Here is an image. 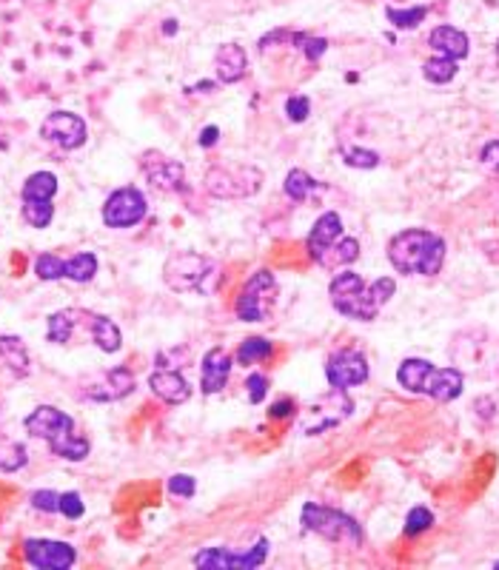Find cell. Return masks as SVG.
Here are the masks:
<instances>
[{
  "label": "cell",
  "mask_w": 499,
  "mask_h": 570,
  "mask_svg": "<svg viewBox=\"0 0 499 570\" xmlns=\"http://www.w3.org/2000/svg\"><path fill=\"white\" fill-rule=\"evenodd\" d=\"M397 291L394 277H376L371 282L362 280L357 271H340L329 282V297L331 305L340 311L343 317L357 320V322H371L376 314L388 305V300Z\"/></svg>",
  "instance_id": "1"
},
{
  "label": "cell",
  "mask_w": 499,
  "mask_h": 570,
  "mask_svg": "<svg viewBox=\"0 0 499 570\" xmlns=\"http://www.w3.org/2000/svg\"><path fill=\"white\" fill-rule=\"evenodd\" d=\"M445 240L428 228H406L388 240V263L397 274L434 277L445 265Z\"/></svg>",
  "instance_id": "2"
},
{
  "label": "cell",
  "mask_w": 499,
  "mask_h": 570,
  "mask_svg": "<svg viewBox=\"0 0 499 570\" xmlns=\"http://www.w3.org/2000/svg\"><path fill=\"white\" fill-rule=\"evenodd\" d=\"M23 425L35 439H44L51 454L60 459H69V463H83L91 451L89 439L75 433V419L69 414H63L60 408H55V405H37V408L23 419Z\"/></svg>",
  "instance_id": "3"
},
{
  "label": "cell",
  "mask_w": 499,
  "mask_h": 570,
  "mask_svg": "<svg viewBox=\"0 0 499 570\" xmlns=\"http://www.w3.org/2000/svg\"><path fill=\"white\" fill-rule=\"evenodd\" d=\"M397 383L411 393L431 397L434 402H454L465 388V376L456 368H437L428 360L408 357L400 362Z\"/></svg>",
  "instance_id": "4"
},
{
  "label": "cell",
  "mask_w": 499,
  "mask_h": 570,
  "mask_svg": "<svg viewBox=\"0 0 499 570\" xmlns=\"http://www.w3.org/2000/svg\"><path fill=\"white\" fill-rule=\"evenodd\" d=\"M163 282L178 294H211L223 282V271L206 254L178 251L163 265Z\"/></svg>",
  "instance_id": "5"
},
{
  "label": "cell",
  "mask_w": 499,
  "mask_h": 570,
  "mask_svg": "<svg viewBox=\"0 0 499 570\" xmlns=\"http://www.w3.org/2000/svg\"><path fill=\"white\" fill-rule=\"evenodd\" d=\"M300 522L308 534H317L320 539L331 542V545H343V548H360L362 545V527L354 517L317 505V502H305L300 511Z\"/></svg>",
  "instance_id": "6"
},
{
  "label": "cell",
  "mask_w": 499,
  "mask_h": 570,
  "mask_svg": "<svg viewBox=\"0 0 499 570\" xmlns=\"http://www.w3.org/2000/svg\"><path fill=\"white\" fill-rule=\"evenodd\" d=\"M203 186L211 197H220V200H242V197H251L260 192L263 186V171L246 166H211L203 178Z\"/></svg>",
  "instance_id": "7"
},
{
  "label": "cell",
  "mask_w": 499,
  "mask_h": 570,
  "mask_svg": "<svg viewBox=\"0 0 499 570\" xmlns=\"http://www.w3.org/2000/svg\"><path fill=\"white\" fill-rule=\"evenodd\" d=\"M277 303V277L268 268L254 271L234 300V314L242 322H263Z\"/></svg>",
  "instance_id": "8"
},
{
  "label": "cell",
  "mask_w": 499,
  "mask_h": 570,
  "mask_svg": "<svg viewBox=\"0 0 499 570\" xmlns=\"http://www.w3.org/2000/svg\"><path fill=\"white\" fill-rule=\"evenodd\" d=\"M268 553H272V542L260 536L249 550H232V548H206L194 553V565L197 567H209V570H254L260 567Z\"/></svg>",
  "instance_id": "9"
},
{
  "label": "cell",
  "mask_w": 499,
  "mask_h": 570,
  "mask_svg": "<svg viewBox=\"0 0 499 570\" xmlns=\"http://www.w3.org/2000/svg\"><path fill=\"white\" fill-rule=\"evenodd\" d=\"M103 223L109 228H117V232H123V228H134L138 223L146 220L148 214V202L143 197L140 188L134 186H126V188H117L103 202Z\"/></svg>",
  "instance_id": "10"
},
{
  "label": "cell",
  "mask_w": 499,
  "mask_h": 570,
  "mask_svg": "<svg viewBox=\"0 0 499 570\" xmlns=\"http://www.w3.org/2000/svg\"><path fill=\"white\" fill-rule=\"evenodd\" d=\"M40 138L63 148V152H75V148H80L89 140V129H86V120L75 112H51L46 115L44 123H40Z\"/></svg>",
  "instance_id": "11"
},
{
  "label": "cell",
  "mask_w": 499,
  "mask_h": 570,
  "mask_svg": "<svg viewBox=\"0 0 499 570\" xmlns=\"http://www.w3.org/2000/svg\"><path fill=\"white\" fill-rule=\"evenodd\" d=\"M352 411H354V402L348 400V393L331 388L329 397H322L314 405H308V411L303 416V433L314 437V433L329 431L334 425H340Z\"/></svg>",
  "instance_id": "12"
},
{
  "label": "cell",
  "mask_w": 499,
  "mask_h": 570,
  "mask_svg": "<svg viewBox=\"0 0 499 570\" xmlns=\"http://www.w3.org/2000/svg\"><path fill=\"white\" fill-rule=\"evenodd\" d=\"M326 379L334 391H348L357 388L368 379V360L362 351L354 348H343L334 351V354L326 360Z\"/></svg>",
  "instance_id": "13"
},
{
  "label": "cell",
  "mask_w": 499,
  "mask_h": 570,
  "mask_svg": "<svg viewBox=\"0 0 499 570\" xmlns=\"http://www.w3.org/2000/svg\"><path fill=\"white\" fill-rule=\"evenodd\" d=\"M23 559L40 570H69L77 562V550L58 539H26Z\"/></svg>",
  "instance_id": "14"
},
{
  "label": "cell",
  "mask_w": 499,
  "mask_h": 570,
  "mask_svg": "<svg viewBox=\"0 0 499 570\" xmlns=\"http://www.w3.org/2000/svg\"><path fill=\"white\" fill-rule=\"evenodd\" d=\"M140 166H143L146 180L152 183L157 192H163V194L186 192V169H183L180 160L163 157L160 152H146Z\"/></svg>",
  "instance_id": "15"
},
{
  "label": "cell",
  "mask_w": 499,
  "mask_h": 570,
  "mask_svg": "<svg viewBox=\"0 0 499 570\" xmlns=\"http://www.w3.org/2000/svg\"><path fill=\"white\" fill-rule=\"evenodd\" d=\"M134 391V376L129 368L117 365L112 371H103L94 379L83 385V397L91 402H117V400H126L129 393Z\"/></svg>",
  "instance_id": "16"
},
{
  "label": "cell",
  "mask_w": 499,
  "mask_h": 570,
  "mask_svg": "<svg viewBox=\"0 0 499 570\" xmlns=\"http://www.w3.org/2000/svg\"><path fill=\"white\" fill-rule=\"evenodd\" d=\"M228 376H232V357H228L226 348H209L200 362V391L206 397H214L228 385Z\"/></svg>",
  "instance_id": "17"
},
{
  "label": "cell",
  "mask_w": 499,
  "mask_h": 570,
  "mask_svg": "<svg viewBox=\"0 0 499 570\" xmlns=\"http://www.w3.org/2000/svg\"><path fill=\"white\" fill-rule=\"evenodd\" d=\"M91 317H94L91 311H83V308H63V311H55V314L49 317V325H46L49 343H55V345L72 343V336H75L80 329L89 331Z\"/></svg>",
  "instance_id": "18"
},
{
  "label": "cell",
  "mask_w": 499,
  "mask_h": 570,
  "mask_svg": "<svg viewBox=\"0 0 499 570\" xmlns=\"http://www.w3.org/2000/svg\"><path fill=\"white\" fill-rule=\"evenodd\" d=\"M345 232H343V217L337 211H326L317 217V223L312 226V232H308V240H305V249H308V257L317 263L322 254H326L337 240H340Z\"/></svg>",
  "instance_id": "19"
},
{
  "label": "cell",
  "mask_w": 499,
  "mask_h": 570,
  "mask_svg": "<svg viewBox=\"0 0 499 570\" xmlns=\"http://www.w3.org/2000/svg\"><path fill=\"white\" fill-rule=\"evenodd\" d=\"M148 388H152L154 397L163 400L166 405H183L188 397H192L188 379L174 368H157L148 374Z\"/></svg>",
  "instance_id": "20"
},
{
  "label": "cell",
  "mask_w": 499,
  "mask_h": 570,
  "mask_svg": "<svg viewBox=\"0 0 499 570\" xmlns=\"http://www.w3.org/2000/svg\"><path fill=\"white\" fill-rule=\"evenodd\" d=\"M249 69V54L242 46L237 44H223L218 51H214V75H218L220 83H237V80H242V75H246Z\"/></svg>",
  "instance_id": "21"
},
{
  "label": "cell",
  "mask_w": 499,
  "mask_h": 570,
  "mask_svg": "<svg viewBox=\"0 0 499 570\" xmlns=\"http://www.w3.org/2000/svg\"><path fill=\"white\" fill-rule=\"evenodd\" d=\"M428 46L437 54H442V58H451L456 63L465 60L471 51L468 35L463 29H456V26H437V29L428 35Z\"/></svg>",
  "instance_id": "22"
},
{
  "label": "cell",
  "mask_w": 499,
  "mask_h": 570,
  "mask_svg": "<svg viewBox=\"0 0 499 570\" xmlns=\"http://www.w3.org/2000/svg\"><path fill=\"white\" fill-rule=\"evenodd\" d=\"M0 360L6 362V368L15 374V376H26L29 374V348L20 336L15 334H0Z\"/></svg>",
  "instance_id": "23"
},
{
  "label": "cell",
  "mask_w": 499,
  "mask_h": 570,
  "mask_svg": "<svg viewBox=\"0 0 499 570\" xmlns=\"http://www.w3.org/2000/svg\"><path fill=\"white\" fill-rule=\"evenodd\" d=\"M89 336H91V343L98 345L100 351H106V354H117V351L123 348V334H120L115 320L103 317V314H94L91 317Z\"/></svg>",
  "instance_id": "24"
},
{
  "label": "cell",
  "mask_w": 499,
  "mask_h": 570,
  "mask_svg": "<svg viewBox=\"0 0 499 570\" xmlns=\"http://www.w3.org/2000/svg\"><path fill=\"white\" fill-rule=\"evenodd\" d=\"M322 188H326V186L317 183L312 174L303 171V169H291L286 174V183H282V192H286V197L294 200V202H305L314 192H322Z\"/></svg>",
  "instance_id": "25"
},
{
  "label": "cell",
  "mask_w": 499,
  "mask_h": 570,
  "mask_svg": "<svg viewBox=\"0 0 499 570\" xmlns=\"http://www.w3.org/2000/svg\"><path fill=\"white\" fill-rule=\"evenodd\" d=\"M360 257V242H357V237H340L334 242V246L320 257L317 260V265H322V268H343V265H352L354 260Z\"/></svg>",
  "instance_id": "26"
},
{
  "label": "cell",
  "mask_w": 499,
  "mask_h": 570,
  "mask_svg": "<svg viewBox=\"0 0 499 570\" xmlns=\"http://www.w3.org/2000/svg\"><path fill=\"white\" fill-rule=\"evenodd\" d=\"M98 254L91 251H80L69 260H63V280H72V282H91L94 274H98Z\"/></svg>",
  "instance_id": "27"
},
{
  "label": "cell",
  "mask_w": 499,
  "mask_h": 570,
  "mask_svg": "<svg viewBox=\"0 0 499 570\" xmlns=\"http://www.w3.org/2000/svg\"><path fill=\"white\" fill-rule=\"evenodd\" d=\"M58 188H60L58 174H51V171H35V174H29V178H26L20 197H23V200H55Z\"/></svg>",
  "instance_id": "28"
},
{
  "label": "cell",
  "mask_w": 499,
  "mask_h": 570,
  "mask_svg": "<svg viewBox=\"0 0 499 570\" xmlns=\"http://www.w3.org/2000/svg\"><path fill=\"white\" fill-rule=\"evenodd\" d=\"M385 18L394 29L411 32L416 29L425 18H428V6H408V9H397V6H385Z\"/></svg>",
  "instance_id": "29"
},
{
  "label": "cell",
  "mask_w": 499,
  "mask_h": 570,
  "mask_svg": "<svg viewBox=\"0 0 499 570\" xmlns=\"http://www.w3.org/2000/svg\"><path fill=\"white\" fill-rule=\"evenodd\" d=\"M456 72H460L456 69V60L442 58V54H434V58L423 63V77L428 80V83H437V86L451 83V80L456 77Z\"/></svg>",
  "instance_id": "30"
},
{
  "label": "cell",
  "mask_w": 499,
  "mask_h": 570,
  "mask_svg": "<svg viewBox=\"0 0 499 570\" xmlns=\"http://www.w3.org/2000/svg\"><path fill=\"white\" fill-rule=\"evenodd\" d=\"M272 339H265V336H249V339H242V345L237 348V362L240 365H254V362H263L272 357Z\"/></svg>",
  "instance_id": "31"
},
{
  "label": "cell",
  "mask_w": 499,
  "mask_h": 570,
  "mask_svg": "<svg viewBox=\"0 0 499 570\" xmlns=\"http://www.w3.org/2000/svg\"><path fill=\"white\" fill-rule=\"evenodd\" d=\"M23 220L29 223L32 228H49L51 220H55V206L51 200H23Z\"/></svg>",
  "instance_id": "32"
},
{
  "label": "cell",
  "mask_w": 499,
  "mask_h": 570,
  "mask_svg": "<svg viewBox=\"0 0 499 570\" xmlns=\"http://www.w3.org/2000/svg\"><path fill=\"white\" fill-rule=\"evenodd\" d=\"M26 463H29V454H26V447L20 442H15V439H0V471L15 473Z\"/></svg>",
  "instance_id": "33"
},
{
  "label": "cell",
  "mask_w": 499,
  "mask_h": 570,
  "mask_svg": "<svg viewBox=\"0 0 499 570\" xmlns=\"http://www.w3.org/2000/svg\"><path fill=\"white\" fill-rule=\"evenodd\" d=\"M434 527V513H431L425 505H416V508H411L408 511V517H406V536H420V534H425V531H431Z\"/></svg>",
  "instance_id": "34"
},
{
  "label": "cell",
  "mask_w": 499,
  "mask_h": 570,
  "mask_svg": "<svg viewBox=\"0 0 499 570\" xmlns=\"http://www.w3.org/2000/svg\"><path fill=\"white\" fill-rule=\"evenodd\" d=\"M35 274H37V280H44V282L63 280V260L58 254H40L35 260Z\"/></svg>",
  "instance_id": "35"
},
{
  "label": "cell",
  "mask_w": 499,
  "mask_h": 570,
  "mask_svg": "<svg viewBox=\"0 0 499 570\" xmlns=\"http://www.w3.org/2000/svg\"><path fill=\"white\" fill-rule=\"evenodd\" d=\"M343 160H345V166H352V169H376L380 166V154L371 152V148H343Z\"/></svg>",
  "instance_id": "36"
},
{
  "label": "cell",
  "mask_w": 499,
  "mask_h": 570,
  "mask_svg": "<svg viewBox=\"0 0 499 570\" xmlns=\"http://www.w3.org/2000/svg\"><path fill=\"white\" fill-rule=\"evenodd\" d=\"M294 44H300L303 54L312 63H317L322 54L329 51V40L326 37H312V35H294Z\"/></svg>",
  "instance_id": "37"
},
{
  "label": "cell",
  "mask_w": 499,
  "mask_h": 570,
  "mask_svg": "<svg viewBox=\"0 0 499 570\" xmlns=\"http://www.w3.org/2000/svg\"><path fill=\"white\" fill-rule=\"evenodd\" d=\"M29 502H32V508L40 511V513H60V494L49 491V487H44V491H35L29 496Z\"/></svg>",
  "instance_id": "38"
},
{
  "label": "cell",
  "mask_w": 499,
  "mask_h": 570,
  "mask_svg": "<svg viewBox=\"0 0 499 570\" xmlns=\"http://www.w3.org/2000/svg\"><path fill=\"white\" fill-rule=\"evenodd\" d=\"M308 115H312V100L305 94H294V98L286 100V117L291 123H305Z\"/></svg>",
  "instance_id": "39"
},
{
  "label": "cell",
  "mask_w": 499,
  "mask_h": 570,
  "mask_svg": "<svg viewBox=\"0 0 499 570\" xmlns=\"http://www.w3.org/2000/svg\"><path fill=\"white\" fill-rule=\"evenodd\" d=\"M83 511H86L83 496H80L77 491L60 494V513H63L66 519H80V517H83Z\"/></svg>",
  "instance_id": "40"
},
{
  "label": "cell",
  "mask_w": 499,
  "mask_h": 570,
  "mask_svg": "<svg viewBox=\"0 0 499 570\" xmlns=\"http://www.w3.org/2000/svg\"><path fill=\"white\" fill-rule=\"evenodd\" d=\"M194 491H197V479L188 477V473H174V477L169 479V494H174V496L192 499Z\"/></svg>",
  "instance_id": "41"
},
{
  "label": "cell",
  "mask_w": 499,
  "mask_h": 570,
  "mask_svg": "<svg viewBox=\"0 0 499 570\" xmlns=\"http://www.w3.org/2000/svg\"><path fill=\"white\" fill-rule=\"evenodd\" d=\"M246 388H249V402L260 405L265 400V393H268V376L265 374H249Z\"/></svg>",
  "instance_id": "42"
},
{
  "label": "cell",
  "mask_w": 499,
  "mask_h": 570,
  "mask_svg": "<svg viewBox=\"0 0 499 570\" xmlns=\"http://www.w3.org/2000/svg\"><path fill=\"white\" fill-rule=\"evenodd\" d=\"M291 414H294V402L291 400H280V402L272 405V408H268V416H272V419H286Z\"/></svg>",
  "instance_id": "43"
},
{
  "label": "cell",
  "mask_w": 499,
  "mask_h": 570,
  "mask_svg": "<svg viewBox=\"0 0 499 570\" xmlns=\"http://www.w3.org/2000/svg\"><path fill=\"white\" fill-rule=\"evenodd\" d=\"M218 140H220V129L218 126H206L203 131H200V146H203V148L218 146Z\"/></svg>",
  "instance_id": "44"
},
{
  "label": "cell",
  "mask_w": 499,
  "mask_h": 570,
  "mask_svg": "<svg viewBox=\"0 0 499 570\" xmlns=\"http://www.w3.org/2000/svg\"><path fill=\"white\" fill-rule=\"evenodd\" d=\"M178 29H180L178 20H171V18H169V20H163V35H178Z\"/></svg>",
  "instance_id": "45"
},
{
  "label": "cell",
  "mask_w": 499,
  "mask_h": 570,
  "mask_svg": "<svg viewBox=\"0 0 499 570\" xmlns=\"http://www.w3.org/2000/svg\"><path fill=\"white\" fill-rule=\"evenodd\" d=\"M494 51H496V63H499V40H496V49Z\"/></svg>",
  "instance_id": "46"
},
{
  "label": "cell",
  "mask_w": 499,
  "mask_h": 570,
  "mask_svg": "<svg viewBox=\"0 0 499 570\" xmlns=\"http://www.w3.org/2000/svg\"><path fill=\"white\" fill-rule=\"evenodd\" d=\"M494 567H496V570H499V562H494Z\"/></svg>",
  "instance_id": "47"
}]
</instances>
